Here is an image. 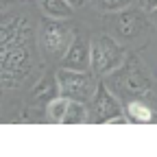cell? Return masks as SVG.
I'll list each match as a JSON object with an SVG mask.
<instances>
[{
    "label": "cell",
    "mask_w": 157,
    "mask_h": 157,
    "mask_svg": "<svg viewBox=\"0 0 157 157\" xmlns=\"http://www.w3.org/2000/svg\"><path fill=\"white\" fill-rule=\"evenodd\" d=\"M74 35L70 33L68 26L59 24V20H50V22L44 24V31H42V42H44V48L52 55V57H63L68 46L72 44Z\"/></svg>",
    "instance_id": "obj_4"
},
{
    "label": "cell",
    "mask_w": 157,
    "mask_h": 157,
    "mask_svg": "<svg viewBox=\"0 0 157 157\" xmlns=\"http://www.w3.org/2000/svg\"><path fill=\"white\" fill-rule=\"evenodd\" d=\"M68 105H70V98L57 96V98H52V101L48 103V107H46V116L50 118L52 122H61V120H63V116H66V111H68Z\"/></svg>",
    "instance_id": "obj_9"
},
{
    "label": "cell",
    "mask_w": 157,
    "mask_h": 157,
    "mask_svg": "<svg viewBox=\"0 0 157 157\" xmlns=\"http://www.w3.org/2000/svg\"><path fill=\"white\" fill-rule=\"evenodd\" d=\"M151 15H153V20H155V22H157V9H155V11H153Z\"/></svg>",
    "instance_id": "obj_13"
},
{
    "label": "cell",
    "mask_w": 157,
    "mask_h": 157,
    "mask_svg": "<svg viewBox=\"0 0 157 157\" xmlns=\"http://www.w3.org/2000/svg\"><path fill=\"white\" fill-rule=\"evenodd\" d=\"M68 2H70V5H72L74 9H78V7H83V5L87 2V0H68Z\"/></svg>",
    "instance_id": "obj_12"
},
{
    "label": "cell",
    "mask_w": 157,
    "mask_h": 157,
    "mask_svg": "<svg viewBox=\"0 0 157 157\" xmlns=\"http://www.w3.org/2000/svg\"><path fill=\"white\" fill-rule=\"evenodd\" d=\"M61 68L87 72L92 70V44L85 37H74L72 44L68 46L66 55L61 57Z\"/></svg>",
    "instance_id": "obj_5"
},
{
    "label": "cell",
    "mask_w": 157,
    "mask_h": 157,
    "mask_svg": "<svg viewBox=\"0 0 157 157\" xmlns=\"http://www.w3.org/2000/svg\"><path fill=\"white\" fill-rule=\"evenodd\" d=\"M124 63V50L109 35H101L92 42V70L96 74H109Z\"/></svg>",
    "instance_id": "obj_2"
},
{
    "label": "cell",
    "mask_w": 157,
    "mask_h": 157,
    "mask_svg": "<svg viewBox=\"0 0 157 157\" xmlns=\"http://www.w3.org/2000/svg\"><path fill=\"white\" fill-rule=\"evenodd\" d=\"M113 116H122L120 103L111 94L109 85L98 83V90H96L92 103H90V120L96 122V124H107V120H111Z\"/></svg>",
    "instance_id": "obj_3"
},
{
    "label": "cell",
    "mask_w": 157,
    "mask_h": 157,
    "mask_svg": "<svg viewBox=\"0 0 157 157\" xmlns=\"http://www.w3.org/2000/svg\"><path fill=\"white\" fill-rule=\"evenodd\" d=\"M90 120V107L85 103H78V101H70L68 111L63 116V124H83Z\"/></svg>",
    "instance_id": "obj_8"
},
{
    "label": "cell",
    "mask_w": 157,
    "mask_h": 157,
    "mask_svg": "<svg viewBox=\"0 0 157 157\" xmlns=\"http://www.w3.org/2000/svg\"><path fill=\"white\" fill-rule=\"evenodd\" d=\"M39 5L48 17H55V20H68L74 13V7L68 0H39Z\"/></svg>",
    "instance_id": "obj_7"
},
{
    "label": "cell",
    "mask_w": 157,
    "mask_h": 157,
    "mask_svg": "<svg viewBox=\"0 0 157 157\" xmlns=\"http://www.w3.org/2000/svg\"><path fill=\"white\" fill-rule=\"evenodd\" d=\"M137 2H140V7L144 11H148V13H153L157 9V0H137Z\"/></svg>",
    "instance_id": "obj_11"
},
{
    "label": "cell",
    "mask_w": 157,
    "mask_h": 157,
    "mask_svg": "<svg viewBox=\"0 0 157 157\" xmlns=\"http://www.w3.org/2000/svg\"><path fill=\"white\" fill-rule=\"evenodd\" d=\"M96 90H98V81L94 78V74L90 70L87 72H78V70L61 68L57 72V92L63 98L90 105Z\"/></svg>",
    "instance_id": "obj_1"
},
{
    "label": "cell",
    "mask_w": 157,
    "mask_h": 157,
    "mask_svg": "<svg viewBox=\"0 0 157 157\" xmlns=\"http://www.w3.org/2000/svg\"><path fill=\"white\" fill-rule=\"evenodd\" d=\"M135 0H92V5L101 11V13H116V11H124L129 9Z\"/></svg>",
    "instance_id": "obj_10"
},
{
    "label": "cell",
    "mask_w": 157,
    "mask_h": 157,
    "mask_svg": "<svg viewBox=\"0 0 157 157\" xmlns=\"http://www.w3.org/2000/svg\"><path fill=\"white\" fill-rule=\"evenodd\" d=\"M127 118L129 122H151L155 118V109L144 98H131L127 103Z\"/></svg>",
    "instance_id": "obj_6"
}]
</instances>
